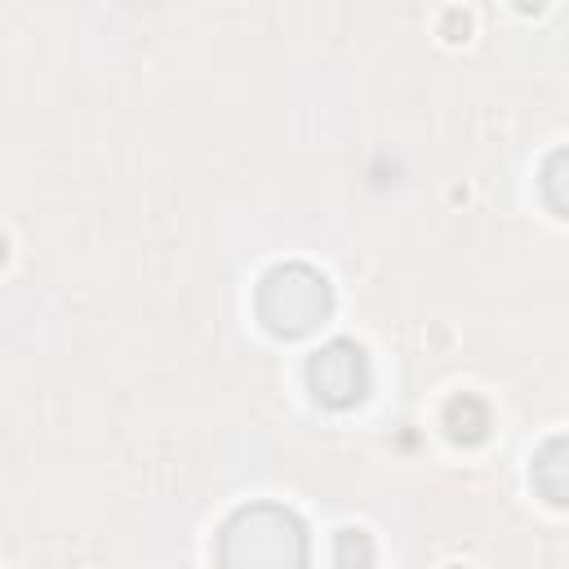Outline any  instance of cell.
Listing matches in <instances>:
<instances>
[{"mask_svg":"<svg viewBox=\"0 0 569 569\" xmlns=\"http://www.w3.org/2000/svg\"><path fill=\"white\" fill-rule=\"evenodd\" d=\"M333 307V293H329V280L302 262H289V267H276L267 271L262 289H258V316L271 333L280 338H302L311 333Z\"/></svg>","mask_w":569,"mask_h":569,"instance_id":"6da1fadb","label":"cell"},{"mask_svg":"<svg viewBox=\"0 0 569 569\" xmlns=\"http://www.w3.org/2000/svg\"><path fill=\"white\" fill-rule=\"evenodd\" d=\"M307 556L302 525L271 502L244 507L227 529H222V560L231 565H298Z\"/></svg>","mask_w":569,"mask_h":569,"instance_id":"7a4b0ae2","label":"cell"},{"mask_svg":"<svg viewBox=\"0 0 569 569\" xmlns=\"http://www.w3.org/2000/svg\"><path fill=\"white\" fill-rule=\"evenodd\" d=\"M307 378H311V391L325 405L347 409V405H356L369 391V360H365V351L356 342L338 338V342H329V347H320L311 356Z\"/></svg>","mask_w":569,"mask_h":569,"instance_id":"3957f363","label":"cell"},{"mask_svg":"<svg viewBox=\"0 0 569 569\" xmlns=\"http://www.w3.org/2000/svg\"><path fill=\"white\" fill-rule=\"evenodd\" d=\"M533 485L542 489L551 507H565V440L560 436H551L542 453L533 458Z\"/></svg>","mask_w":569,"mask_h":569,"instance_id":"277c9868","label":"cell"},{"mask_svg":"<svg viewBox=\"0 0 569 569\" xmlns=\"http://www.w3.org/2000/svg\"><path fill=\"white\" fill-rule=\"evenodd\" d=\"M445 427H449V436L453 440H480L485 431H489V409L476 400V396H458V400H449V409H445Z\"/></svg>","mask_w":569,"mask_h":569,"instance_id":"5b68a950","label":"cell"},{"mask_svg":"<svg viewBox=\"0 0 569 569\" xmlns=\"http://www.w3.org/2000/svg\"><path fill=\"white\" fill-rule=\"evenodd\" d=\"M560 164H565V151H556L551 160H547V178H542V187H547V200H551V209H556V218L565 213V200H560Z\"/></svg>","mask_w":569,"mask_h":569,"instance_id":"8992f818","label":"cell"},{"mask_svg":"<svg viewBox=\"0 0 569 569\" xmlns=\"http://www.w3.org/2000/svg\"><path fill=\"white\" fill-rule=\"evenodd\" d=\"M520 9H542V0H520Z\"/></svg>","mask_w":569,"mask_h":569,"instance_id":"52a82bcc","label":"cell"}]
</instances>
